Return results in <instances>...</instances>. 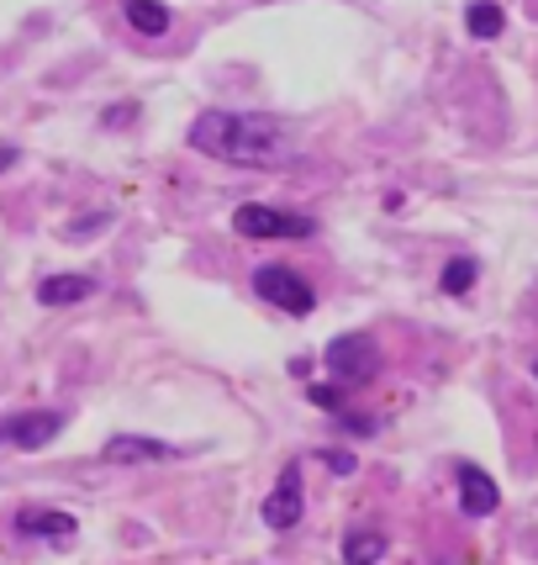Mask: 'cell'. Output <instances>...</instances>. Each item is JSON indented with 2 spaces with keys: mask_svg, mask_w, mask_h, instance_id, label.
<instances>
[{
  "mask_svg": "<svg viewBox=\"0 0 538 565\" xmlns=\"http://www.w3.org/2000/svg\"><path fill=\"white\" fill-rule=\"evenodd\" d=\"M185 143L217 164H238V170H275L291 159L286 122L265 117V111H201Z\"/></svg>",
  "mask_w": 538,
  "mask_h": 565,
  "instance_id": "cell-1",
  "label": "cell"
},
{
  "mask_svg": "<svg viewBox=\"0 0 538 565\" xmlns=\"http://www.w3.org/2000/svg\"><path fill=\"white\" fill-rule=\"evenodd\" d=\"M322 360H327V375L343 381V386H365L375 381V370H380V349L369 333H338L333 344L322 349Z\"/></svg>",
  "mask_w": 538,
  "mask_h": 565,
  "instance_id": "cell-2",
  "label": "cell"
},
{
  "mask_svg": "<svg viewBox=\"0 0 538 565\" xmlns=\"http://www.w3.org/2000/svg\"><path fill=\"white\" fill-rule=\"evenodd\" d=\"M254 291L265 296L269 307L291 312V318H306V312L318 307V291H312L306 275H295L291 265H259V270H254Z\"/></svg>",
  "mask_w": 538,
  "mask_h": 565,
  "instance_id": "cell-3",
  "label": "cell"
},
{
  "mask_svg": "<svg viewBox=\"0 0 538 565\" xmlns=\"http://www.w3.org/2000/svg\"><path fill=\"white\" fill-rule=\"evenodd\" d=\"M233 227L244 238H312L318 222L301 217V212H280V206H238L233 212Z\"/></svg>",
  "mask_w": 538,
  "mask_h": 565,
  "instance_id": "cell-4",
  "label": "cell"
},
{
  "mask_svg": "<svg viewBox=\"0 0 538 565\" xmlns=\"http://www.w3.org/2000/svg\"><path fill=\"white\" fill-rule=\"evenodd\" d=\"M64 428V413H17V418L0 423V444H17V449H43V444L58 439Z\"/></svg>",
  "mask_w": 538,
  "mask_h": 565,
  "instance_id": "cell-5",
  "label": "cell"
},
{
  "mask_svg": "<svg viewBox=\"0 0 538 565\" xmlns=\"http://www.w3.org/2000/svg\"><path fill=\"white\" fill-rule=\"evenodd\" d=\"M100 460H111V466H164V460H180V449L143 439V434H117V439H106Z\"/></svg>",
  "mask_w": 538,
  "mask_h": 565,
  "instance_id": "cell-6",
  "label": "cell"
},
{
  "mask_svg": "<svg viewBox=\"0 0 538 565\" xmlns=\"http://www.w3.org/2000/svg\"><path fill=\"white\" fill-rule=\"evenodd\" d=\"M17 534H22V540L64 544L79 534V523H74L69 513H53V508H22V513H17Z\"/></svg>",
  "mask_w": 538,
  "mask_h": 565,
  "instance_id": "cell-7",
  "label": "cell"
},
{
  "mask_svg": "<svg viewBox=\"0 0 538 565\" xmlns=\"http://www.w3.org/2000/svg\"><path fill=\"white\" fill-rule=\"evenodd\" d=\"M265 523L275 529V534H286V529H295L301 523V476H295V466L280 476V487L265 497Z\"/></svg>",
  "mask_w": 538,
  "mask_h": 565,
  "instance_id": "cell-8",
  "label": "cell"
},
{
  "mask_svg": "<svg viewBox=\"0 0 538 565\" xmlns=\"http://www.w3.org/2000/svg\"><path fill=\"white\" fill-rule=\"evenodd\" d=\"M496 481H491L481 466H460V508H465L470 518H491L496 513Z\"/></svg>",
  "mask_w": 538,
  "mask_h": 565,
  "instance_id": "cell-9",
  "label": "cell"
},
{
  "mask_svg": "<svg viewBox=\"0 0 538 565\" xmlns=\"http://www.w3.org/2000/svg\"><path fill=\"white\" fill-rule=\"evenodd\" d=\"M90 291H96V275H49L37 286V301L43 307H74V301H85Z\"/></svg>",
  "mask_w": 538,
  "mask_h": 565,
  "instance_id": "cell-10",
  "label": "cell"
},
{
  "mask_svg": "<svg viewBox=\"0 0 538 565\" xmlns=\"http://www.w3.org/2000/svg\"><path fill=\"white\" fill-rule=\"evenodd\" d=\"M122 11H127V22L138 26L143 38H164V32H170V22H174L164 0H122Z\"/></svg>",
  "mask_w": 538,
  "mask_h": 565,
  "instance_id": "cell-11",
  "label": "cell"
},
{
  "mask_svg": "<svg viewBox=\"0 0 538 565\" xmlns=\"http://www.w3.org/2000/svg\"><path fill=\"white\" fill-rule=\"evenodd\" d=\"M465 26H470V38L491 43V38H502L507 17H502V6H496V0H475V6L465 11Z\"/></svg>",
  "mask_w": 538,
  "mask_h": 565,
  "instance_id": "cell-12",
  "label": "cell"
},
{
  "mask_svg": "<svg viewBox=\"0 0 538 565\" xmlns=\"http://www.w3.org/2000/svg\"><path fill=\"white\" fill-rule=\"evenodd\" d=\"M481 280V265L470 259V254H460V259H449L443 265V275H439V291H449V296H465L470 286Z\"/></svg>",
  "mask_w": 538,
  "mask_h": 565,
  "instance_id": "cell-13",
  "label": "cell"
},
{
  "mask_svg": "<svg viewBox=\"0 0 538 565\" xmlns=\"http://www.w3.org/2000/svg\"><path fill=\"white\" fill-rule=\"evenodd\" d=\"M380 555H386V540H380V534H348V540H343V561L348 565L380 561Z\"/></svg>",
  "mask_w": 538,
  "mask_h": 565,
  "instance_id": "cell-14",
  "label": "cell"
},
{
  "mask_svg": "<svg viewBox=\"0 0 538 565\" xmlns=\"http://www.w3.org/2000/svg\"><path fill=\"white\" fill-rule=\"evenodd\" d=\"M312 402H318V407H333V413H338V407H343V392H338V386H312Z\"/></svg>",
  "mask_w": 538,
  "mask_h": 565,
  "instance_id": "cell-15",
  "label": "cell"
},
{
  "mask_svg": "<svg viewBox=\"0 0 538 565\" xmlns=\"http://www.w3.org/2000/svg\"><path fill=\"white\" fill-rule=\"evenodd\" d=\"M322 460H327V466L338 470V476H354V455H348V449H327Z\"/></svg>",
  "mask_w": 538,
  "mask_h": 565,
  "instance_id": "cell-16",
  "label": "cell"
},
{
  "mask_svg": "<svg viewBox=\"0 0 538 565\" xmlns=\"http://www.w3.org/2000/svg\"><path fill=\"white\" fill-rule=\"evenodd\" d=\"M106 212H100V217H85V222H69V238H79V233H96V227H106Z\"/></svg>",
  "mask_w": 538,
  "mask_h": 565,
  "instance_id": "cell-17",
  "label": "cell"
},
{
  "mask_svg": "<svg viewBox=\"0 0 538 565\" xmlns=\"http://www.w3.org/2000/svg\"><path fill=\"white\" fill-rule=\"evenodd\" d=\"M11 164H17V148H11V143H0V174L11 170Z\"/></svg>",
  "mask_w": 538,
  "mask_h": 565,
  "instance_id": "cell-18",
  "label": "cell"
},
{
  "mask_svg": "<svg viewBox=\"0 0 538 565\" xmlns=\"http://www.w3.org/2000/svg\"><path fill=\"white\" fill-rule=\"evenodd\" d=\"M534 375H538V365H534Z\"/></svg>",
  "mask_w": 538,
  "mask_h": 565,
  "instance_id": "cell-19",
  "label": "cell"
}]
</instances>
